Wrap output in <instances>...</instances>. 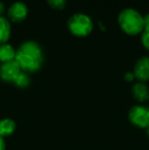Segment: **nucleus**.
Masks as SVG:
<instances>
[{
  "instance_id": "2eb2a0df",
  "label": "nucleus",
  "mask_w": 149,
  "mask_h": 150,
  "mask_svg": "<svg viewBox=\"0 0 149 150\" xmlns=\"http://www.w3.org/2000/svg\"><path fill=\"white\" fill-rule=\"evenodd\" d=\"M144 31H149V12L144 16Z\"/></svg>"
},
{
  "instance_id": "6ab92c4d",
  "label": "nucleus",
  "mask_w": 149,
  "mask_h": 150,
  "mask_svg": "<svg viewBox=\"0 0 149 150\" xmlns=\"http://www.w3.org/2000/svg\"><path fill=\"white\" fill-rule=\"evenodd\" d=\"M147 134H148V136H149V126L147 127Z\"/></svg>"
},
{
  "instance_id": "39448f33",
  "label": "nucleus",
  "mask_w": 149,
  "mask_h": 150,
  "mask_svg": "<svg viewBox=\"0 0 149 150\" xmlns=\"http://www.w3.org/2000/svg\"><path fill=\"white\" fill-rule=\"evenodd\" d=\"M29 8L25 2L23 1H14L11 5L8 7L7 18L9 21L13 23H20L25 21L28 16Z\"/></svg>"
},
{
  "instance_id": "423d86ee",
  "label": "nucleus",
  "mask_w": 149,
  "mask_h": 150,
  "mask_svg": "<svg viewBox=\"0 0 149 150\" xmlns=\"http://www.w3.org/2000/svg\"><path fill=\"white\" fill-rule=\"evenodd\" d=\"M20 71H22V69L16 59L3 62L0 67V78L5 82L13 83Z\"/></svg>"
},
{
  "instance_id": "f8f14e48",
  "label": "nucleus",
  "mask_w": 149,
  "mask_h": 150,
  "mask_svg": "<svg viewBox=\"0 0 149 150\" xmlns=\"http://www.w3.org/2000/svg\"><path fill=\"white\" fill-rule=\"evenodd\" d=\"M31 83L30 76L28 75V73L22 71L20 73V75L16 77V79L14 80L13 84L18 88H27Z\"/></svg>"
},
{
  "instance_id": "f3484780",
  "label": "nucleus",
  "mask_w": 149,
  "mask_h": 150,
  "mask_svg": "<svg viewBox=\"0 0 149 150\" xmlns=\"http://www.w3.org/2000/svg\"><path fill=\"white\" fill-rule=\"evenodd\" d=\"M4 11H5V4H4L3 1L0 0V16H3Z\"/></svg>"
},
{
  "instance_id": "7ed1b4c3",
  "label": "nucleus",
  "mask_w": 149,
  "mask_h": 150,
  "mask_svg": "<svg viewBox=\"0 0 149 150\" xmlns=\"http://www.w3.org/2000/svg\"><path fill=\"white\" fill-rule=\"evenodd\" d=\"M68 28L77 37L88 36L93 30V21L84 12H76L68 20Z\"/></svg>"
},
{
  "instance_id": "ddd939ff",
  "label": "nucleus",
  "mask_w": 149,
  "mask_h": 150,
  "mask_svg": "<svg viewBox=\"0 0 149 150\" xmlns=\"http://www.w3.org/2000/svg\"><path fill=\"white\" fill-rule=\"evenodd\" d=\"M47 3L55 9H62L66 6V0H46Z\"/></svg>"
},
{
  "instance_id": "0eeeda50",
  "label": "nucleus",
  "mask_w": 149,
  "mask_h": 150,
  "mask_svg": "<svg viewBox=\"0 0 149 150\" xmlns=\"http://www.w3.org/2000/svg\"><path fill=\"white\" fill-rule=\"evenodd\" d=\"M134 76L140 82H146L149 80V57L142 56L138 58L134 67Z\"/></svg>"
},
{
  "instance_id": "1a4fd4ad",
  "label": "nucleus",
  "mask_w": 149,
  "mask_h": 150,
  "mask_svg": "<svg viewBox=\"0 0 149 150\" xmlns=\"http://www.w3.org/2000/svg\"><path fill=\"white\" fill-rule=\"evenodd\" d=\"M16 50L12 45L8 43L0 44V61L2 63L16 59Z\"/></svg>"
},
{
  "instance_id": "dca6fc26",
  "label": "nucleus",
  "mask_w": 149,
  "mask_h": 150,
  "mask_svg": "<svg viewBox=\"0 0 149 150\" xmlns=\"http://www.w3.org/2000/svg\"><path fill=\"white\" fill-rule=\"evenodd\" d=\"M134 78H135V76H134L133 73H131V71H128V73H126L125 75V79L127 80V81H133Z\"/></svg>"
},
{
  "instance_id": "9d476101",
  "label": "nucleus",
  "mask_w": 149,
  "mask_h": 150,
  "mask_svg": "<svg viewBox=\"0 0 149 150\" xmlns=\"http://www.w3.org/2000/svg\"><path fill=\"white\" fill-rule=\"evenodd\" d=\"M11 35V25L5 16H0V44L7 43Z\"/></svg>"
},
{
  "instance_id": "6e6552de",
  "label": "nucleus",
  "mask_w": 149,
  "mask_h": 150,
  "mask_svg": "<svg viewBox=\"0 0 149 150\" xmlns=\"http://www.w3.org/2000/svg\"><path fill=\"white\" fill-rule=\"evenodd\" d=\"M132 93L135 99L139 102H145L149 99V88L143 82H138L132 88Z\"/></svg>"
},
{
  "instance_id": "4468645a",
  "label": "nucleus",
  "mask_w": 149,
  "mask_h": 150,
  "mask_svg": "<svg viewBox=\"0 0 149 150\" xmlns=\"http://www.w3.org/2000/svg\"><path fill=\"white\" fill-rule=\"evenodd\" d=\"M141 42L143 46L149 50V31H143L141 34Z\"/></svg>"
},
{
  "instance_id": "f03ea898",
  "label": "nucleus",
  "mask_w": 149,
  "mask_h": 150,
  "mask_svg": "<svg viewBox=\"0 0 149 150\" xmlns=\"http://www.w3.org/2000/svg\"><path fill=\"white\" fill-rule=\"evenodd\" d=\"M117 23L128 35H138L144 31V16L135 8L121 9L117 16Z\"/></svg>"
},
{
  "instance_id": "a211bd4d",
  "label": "nucleus",
  "mask_w": 149,
  "mask_h": 150,
  "mask_svg": "<svg viewBox=\"0 0 149 150\" xmlns=\"http://www.w3.org/2000/svg\"><path fill=\"white\" fill-rule=\"evenodd\" d=\"M0 150H5V142L1 136H0Z\"/></svg>"
},
{
  "instance_id": "f257e3e1",
  "label": "nucleus",
  "mask_w": 149,
  "mask_h": 150,
  "mask_svg": "<svg viewBox=\"0 0 149 150\" xmlns=\"http://www.w3.org/2000/svg\"><path fill=\"white\" fill-rule=\"evenodd\" d=\"M16 61L22 71L34 73L41 69L44 61V54L41 46L36 41L28 40L23 42L16 50Z\"/></svg>"
},
{
  "instance_id": "20e7f679",
  "label": "nucleus",
  "mask_w": 149,
  "mask_h": 150,
  "mask_svg": "<svg viewBox=\"0 0 149 150\" xmlns=\"http://www.w3.org/2000/svg\"><path fill=\"white\" fill-rule=\"evenodd\" d=\"M129 119L134 126L147 129L149 126V108L141 105L134 106L129 112Z\"/></svg>"
},
{
  "instance_id": "9b49d317",
  "label": "nucleus",
  "mask_w": 149,
  "mask_h": 150,
  "mask_svg": "<svg viewBox=\"0 0 149 150\" xmlns=\"http://www.w3.org/2000/svg\"><path fill=\"white\" fill-rule=\"evenodd\" d=\"M16 122L10 119H3L0 120V136L2 138L10 136L16 131Z\"/></svg>"
}]
</instances>
